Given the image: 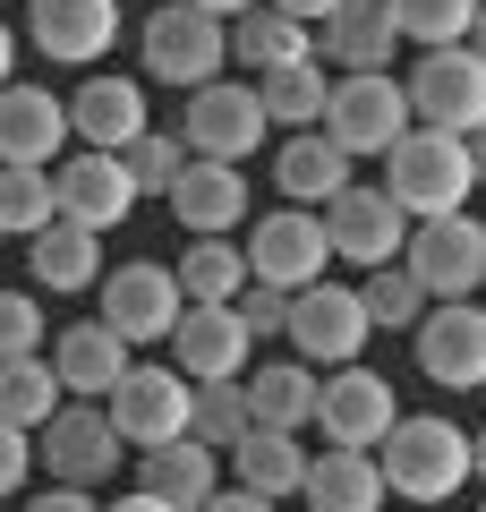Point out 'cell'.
I'll list each match as a JSON object with an SVG mask.
<instances>
[{
  "label": "cell",
  "mask_w": 486,
  "mask_h": 512,
  "mask_svg": "<svg viewBox=\"0 0 486 512\" xmlns=\"http://www.w3.org/2000/svg\"><path fill=\"white\" fill-rule=\"evenodd\" d=\"M469 163H478V188H486V128H478V137H469Z\"/></svg>",
  "instance_id": "cell-50"
},
{
  "label": "cell",
  "mask_w": 486,
  "mask_h": 512,
  "mask_svg": "<svg viewBox=\"0 0 486 512\" xmlns=\"http://www.w3.org/2000/svg\"><path fill=\"white\" fill-rule=\"evenodd\" d=\"M324 239H333V256L342 265H359V274H376V265H401V248H410V214L393 205V188H359L350 180L342 197L324 205Z\"/></svg>",
  "instance_id": "cell-11"
},
{
  "label": "cell",
  "mask_w": 486,
  "mask_h": 512,
  "mask_svg": "<svg viewBox=\"0 0 486 512\" xmlns=\"http://www.w3.org/2000/svg\"><path fill=\"white\" fill-rule=\"evenodd\" d=\"M188 402H197V384H188L180 367H154V359H128V376L103 393V410H111V427L128 436V453L188 436Z\"/></svg>",
  "instance_id": "cell-9"
},
{
  "label": "cell",
  "mask_w": 486,
  "mask_h": 512,
  "mask_svg": "<svg viewBox=\"0 0 486 512\" xmlns=\"http://www.w3.org/2000/svg\"><path fill=\"white\" fill-rule=\"evenodd\" d=\"M26 43L60 69H94L120 43V0H35L26 9Z\"/></svg>",
  "instance_id": "cell-16"
},
{
  "label": "cell",
  "mask_w": 486,
  "mask_h": 512,
  "mask_svg": "<svg viewBox=\"0 0 486 512\" xmlns=\"http://www.w3.org/2000/svg\"><path fill=\"white\" fill-rule=\"evenodd\" d=\"M171 214H180L188 239H231L239 222H248V171L239 163H197V154H188L180 188H171Z\"/></svg>",
  "instance_id": "cell-20"
},
{
  "label": "cell",
  "mask_w": 486,
  "mask_h": 512,
  "mask_svg": "<svg viewBox=\"0 0 486 512\" xmlns=\"http://www.w3.org/2000/svg\"><path fill=\"white\" fill-rule=\"evenodd\" d=\"M103 291V325L120 333L128 350L145 342H171V325H180V274L171 265H154V256H137V265H111V282H94Z\"/></svg>",
  "instance_id": "cell-12"
},
{
  "label": "cell",
  "mask_w": 486,
  "mask_h": 512,
  "mask_svg": "<svg viewBox=\"0 0 486 512\" xmlns=\"http://www.w3.org/2000/svg\"><path fill=\"white\" fill-rule=\"evenodd\" d=\"M273 188H282V205H333L350 188V154L324 137V128H299V137H282V154H273Z\"/></svg>",
  "instance_id": "cell-25"
},
{
  "label": "cell",
  "mask_w": 486,
  "mask_h": 512,
  "mask_svg": "<svg viewBox=\"0 0 486 512\" xmlns=\"http://www.w3.org/2000/svg\"><path fill=\"white\" fill-rule=\"evenodd\" d=\"M222 470H231V487L265 495V504H282V495L307 487V444L282 436V427H248V436L222 453Z\"/></svg>",
  "instance_id": "cell-26"
},
{
  "label": "cell",
  "mask_w": 486,
  "mask_h": 512,
  "mask_svg": "<svg viewBox=\"0 0 486 512\" xmlns=\"http://www.w3.org/2000/svg\"><path fill=\"white\" fill-rule=\"evenodd\" d=\"M401 265L418 274V291H427V299H469V291H486V222H478V214L410 222Z\"/></svg>",
  "instance_id": "cell-8"
},
{
  "label": "cell",
  "mask_w": 486,
  "mask_h": 512,
  "mask_svg": "<svg viewBox=\"0 0 486 512\" xmlns=\"http://www.w3.org/2000/svg\"><path fill=\"white\" fill-rule=\"evenodd\" d=\"M171 274H180L188 308H231V299L248 291V248H231V239H188V256Z\"/></svg>",
  "instance_id": "cell-32"
},
{
  "label": "cell",
  "mask_w": 486,
  "mask_h": 512,
  "mask_svg": "<svg viewBox=\"0 0 486 512\" xmlns=\"http://www.w3.org/2000/svg\"><path fill=\"white\" fill-rule=\"evenodd\" d=\"M137 52H145V77H154V86L197 94V86H214V77L231 69V26L205 18L197 0H171V9H154V18H145Z\"/></svg>",
  "instance_id": "cell-3"
},
{
  "label": "cell",
  "mask_w": 486,
  "mask_h": 512,
  "mask_svg": "<svg viewBox=\"0 0 486 512\" xmlns=\"http://www.w3.org/2000/svg\"><path fill=\"white\" fill-rule=\"evenodd\" d=\"M367 308L350 282H307V291H290V342H299V359L316 367V376H333V367H359L367 350Z\"/></svg>",
  "instance_id": "cell-10"
},
{
  "label": "cell",
  "mask_w": 486,
  "mask_h": 512,
  "mask_svg": "<svg viewBox=\"0 0 486 512\" xmlns=\"http://www.w3.org/2000/svg\"><path fill=\"white\" fill-rule=\"evenodd\" d=\"M197 512H282V504H265V495H248V487H214Z\"/></svg>",
  "instance_id": "cell-42"
},
{
  "label": "cell",
  "mask_w": 486,
  "mask_h": 512,
  "mask_svg": "<svg viewBox=\"0 0 486 512\" xmlns=\"http://www.w3.org/2000/svg\"><path fill=\"white\" fill-rule=\"evenodd\" d=\"M26 512H103V504H94L86 487H43L35 504H26Z\"/></svg>",
  "instance_id": "cell-43"
},
{
  "label": "cell",
  "mask_w": 486,
  "mask_h": 512,
  "mask_svg": "<svg viewBox=\"0 0 486 512\" xmlns=\"http://www.w3.org/2000/svg\"><path fill=\"white\" fill-rule=\"evenodd\" d=\"M256 103H265L273 128H324V103H333V77H324V60H299V69H273L256 77Z\"/></svg>",
  "instance_id": "cell-33"
},
{
  "label": "cell",
  "mask_w": 486,
  "mask_h": 512,
  "mask_svg": "<svg viewBox=\"0 0 486 512\" xmlns=\"http://www.w3.org/2000/svg\"><path fill=\"white\" fill-rule=\"evenodd\" d=\"M333 265V239H324L316 205H273V214L248 222V282H273V291H307Z\"/></svg>",
  "instance_id": "cell-6"
},
{
  "label": "cell",
  "mask_w": 486,
  "mask_h": 512,
  "mask_svg": "<svg viewBox=\"0 0 486 512\" xmlns=\"http://www.w3.org/2000/svg\"><path fill=\"white\" fill-rule=\"evenodd\" d=\"M469 478H486V427L469 436Z\"/></svg>",
  "instance_id": "cell-48"
},
{
  "label": "cell",
  "mask_w": 486,
  "mask_h": 512,
  "mask_svg": "<svg viewBox=\"0 0 486 512\" xmlns=\"http://www.w3.org/2000/svg\"><path fill=\"white\" fill-rule=\"evenodd\" d=\"M69 137L86 154H128L145 137V86L137 77H86L69 94Z\"/></svg>",
  "instance_id": "cell-18"
},
{
  "label": "cell",
  "mask_w": 486,
  "mask_h": 512,
  "mask_svg": "<svg viewBox=\"0 0 486 512\" xmlns=\"http://www.w3.org/2000/svg\"><path fill=\"white\" fill-rule=\"evenodd\" d=\"M197 9H205V18H222V26H231V18H248L256 0H197Z\"/></svg>",
  "instance_id": "cell-47"
},
{
  "label": "cell",
  "mask_w": 486,
  "mask_h": 512,
  "mask_svg": "<svg viewBox=\"0 0 486 512\" xmlns=\"http://www.w3.org/2000/svg\"><path fill=\"white\" fill-rule=\"evenodd\" d=\"M359 308H367V325H384V333H418V316H427L435 299L418 291L410 265H376V274L359 282Z\"/></svg>",
  "instance_id": "cell-35"
},
{
  "label": "cell",
  "mask_w": 486,
  "mask_h": 512,
  "mask_svg": "<svg viewBox=\"0 0 486 512\" xmlns=\"http://www.w3.org/2000/svg\"><path fill=\"white\" fill-rule=\"evenodd\" d=\"M401 402H393V384L376 376V367H333V376L316 384V427L324 444H350V453H376L384 436H393Z\"/></svg>",
  "instance_id": "cell-15"
},
{
  "label": "cell",
  "mask_w": 486,
  "mask_h": 512,
  "mask_svg": "<svg viewBox=\"0 0 486 512\" xmlns=\"http://www.w3.org/2000/svg\"><path fill=\"white\" fill-rule=\"evenodd\" d=\"M120 453H128V436L111 427L103 402H60V419L43 427V470H52V487H86L94 495L120 470Z\"/></svg>",
  "instance_id": "cell-13"
},
{
  "label": "cell",
  "mask_w": 486,
  "mask_h": 512,
  "mask_svg": "<svg viewBox=\"0 0 486 512\" xmlns=\"http://www.w3.org/2000/svg\"><path fill=\"white\" fill-rule=\"evenodd\" d=\"M307 512H384V461L350 453V444H324V461H307Z\"/></svg>",
  "instance_id": "cell-27"
},
{
  "label": "cell",
  "mask_w": 486,
  "mask_h": 512,
  "mask_svg": "<svg viewBox=\"0 0 486 512\" xmlns=\"http://www.w3.org/2000/svg\"><path fill=\"white\" fill-rule=\"evenodd\" d=\"M478 512H486V504H478Z\"/></svg>",
  "instance_id": "cell-51"
},
{
  "label": "cell",
  "mask_w": 486,
  "mask_h": 512,
  "mask_svg": "<svg viewBox=\"0 0 486 512\" xmlns=\"http://www.w3.org/2000/svg\"><path fill=\"white\" fill-rule=\"evenodd\" d=\"M265 9H282V18H299L307 35H316V26L333 18V9H342V0H265Z\"/></svg>",
  "instance_id": "cell-44"
},
{
  "label": "cell",
  "mask_w": 486,
  "mask_h": 512,
  "mask_svg": "<svg viewBox=\"0 0 486 512\" xmlns=\"http://www.w3.org/2000/svg\"><path fill=\"white\" fill-rule=\"evenodd\" d=\"M393 43H401L393 0H342V9H333V18L316 26V60H333L342 77L384 69V60H393Z\"/></svg>",
  "instance_id": "cell-22"
},
{
  "label": "cell",
  "mask_w": 486,
  "mask_h": 512,
  "mask_svg": "<svg viewBox=\"0 0 486 512\" xmlns=\"http://www.w3.org/2000/svg\"><path fill=\"white\" fill-rule=\"evenodd\" d=\"M469 52L486 60V0H478V26H469Z\"/></svg>",
  "instance_id": "cell-49"
},
{
  "label": "cell",
  "mask_w": 486,
  "mask_h": 512,
  "mask_svg": "<svg viewBox=\"0 0 486 512\" xmlns=\"http://www.w3.org/2000/svg\"><path fill=\"white\" fill-rule=\"evenodd\" d=\"M273 137V120H265V103H256V86L248 77H214V86H197L188 94V111H180V146L197 154V163H239L248 171V154Z\"/></svg>",
  "instance_id": "cell-5"
},
{
  "label": "cell",
  "mask_w": 486,
  "mask_h": 512,
  "mask_svg": "<svg viewBox=\"0 0 486 512\" xmlns=\"http://www.w3.org/2000/svg\"><path fill=\"white\" fill-rule=\"evenodd\" d=\"M60 402H69V384H60V367L43 359H0V419L26 427V436H43V427L60 419Z\"/></svg>",
  "instance_id": "cell-31"
},
{
  "label": "cell",
  "mask_w": 486,
  "mask_h": 512,
  "mask_svg": "<svg viewBox=\"0 0 486 512\" xmlns=\"http://www.w3.org/2000/svg\"><path fill=\"white\" fill-rule=\"evenodd\" d=\"M26 274H35V291H94L103 282V239L77 231V222H52V231L26 239Z\"/></svg>",
  "instance_id": "cell-29"
},
{
  "label": "cell",
  "mask_w": 486,
  "mask_h": 512,
  "mask_svg": "<svg viewBox=\"0 0 486 512\" xmlns=\"http://www.w3.org/2000/svg\"><path fill=\"white\" fill-rule=\"evenodd\" d=\"M137 487H145V495H162L171 512H197L205 495L222 487V453H214V444H197V436L145 444V453H137Z\"/></svg>",
  "instance_id": "cell-23"
},
{
  "label": "cell",
  "mask_w": 486,
  "mask_h": 512,
  "mask_svg": "<svg viewBox=\"0 0 486 512\" xmlns=\"http://www.w3.org/2000/svg\"><path fill=\"white\" fill-rule=\"evenodd\" d=\"M43 359L60 367V384H69V402H103L111 384L128 376V342H120V333L103 325V316H94V325H60Z\"/></svg>",
  "instance_id": "cell-24"
},
{
  "label": "cell",
  "mask_w": 486,
  "mask_h": 512,
  "mask_svg": "<svg viewBox=\"0 0 486 512\" xmlns=\"http://www.w3.org/2000/svg\"><path fill=\"white\" fill-rule=\"evenodd\" d=\"M231 308H239V325H248V333H290V291H273V282H248Z\"/></svg>",
  "instance_id": "cell-40"
},
{
  "label": "cell",
  "mask_w": 486,
  "mask_h": 512,
  "mask_svg": "<svg viewBox=\"0 0 486 512\" xmlns=\"http://www.w3.org/2000/svg\"><path fill=\"white\" fill-rule=\"evenodd\" d=\"M393 18H401V43L452 52V43H469V26H478V0H393Z\"/></svg>",
  "instance_id": "cell-37"
},
{
  "label": "cell",
  "mask_w": 486,
  "mask_h": 512,
  "mask_svg": "<svg viewBox=\"0 0 486 512\" xmlns=\"http://www.w3.org/2000/svg\"><path fill=\"white\" fill-rule=\"evenodd\" d=\"M0 86H18V35H9V18H0Z\"/></svg>",
  "instance_id": "cell-46"
},
{
  "label": "cell",
  "mask_w": 486,
  "mask_h": 512,
  "mask_svg": "<svg viewBox=\"0 0 486 512\" xmlns=\"http://www.w3.org/2000/svg\"><path fill=\"white\" fill-rule=\"evenodd\" d=\"M35 350H43V299L0 291V359H35Z\"/></svg>",
  "instance_id": "cell-39"
},
{
  "label": "cell",
  "mask_w": 486,
  "mask_h": 512,
  "mask_svg": "<svg viewBox=\"0 0 486 512\" xmlns=\"http://www.w3.org/2000/svg\"><path fill=\"white\" fill-rule=\"evenodd\" d=\"M248 342L256 333L239 325V308H180V325H171V350H180V376L188 384H222V376H239L248 367Z\"/></svg>",
  "instance_id": "cell-21"
},
{
  "label": "cell",
  "mask_w": 486,
  "mask_h": 512,
  "mask_svg": "<svg viewBox=\"0 0 486 512\" xmlns=\"http://www.w3.org/2000/svg\"><path fill=\"white\" fill-rule=\"evenodd\" d=\"M418 376L444 393H478L486 384V308L478 299H435L418 316Z\"/></svg>",
  "instance_id": "cell-14"
},
{
  "label": "cell",
  "mask_w": 486,
  "mask_h": 512,
  "mask_svg": "<svg viewBox=\"0 0 486 512\" xmlns=\"http://www.w3.org/2000/svg\"><path fill=\"white\" fill-rule=\"evenodd\" d=\"M231 60H239L248 77H273V69L316 60V35H307L299 18H282V9H265V0H256L248 18H231Z\"/></svg>",
  "instance_id": "cell-28"
},
{
  "label": "cell",
  "mask_w": 486,
  "mask_h": 512,
  "mask_svg": "<svg viewBox=\"0 0 486 512\" xmlns=\"http://www.w3.org/2000/svg\"><path fill=\"white\" fill-rule=\"evenodd\" d=\"M103 512H171V504H162V495H145V487H128V495H111Z\"/></svg>",
  "instance_id": "cell-45"
},
{
  "label": "cell",
  "mask_w": 486,
  "mask_h": 512,
  "mask_svg": "<svg viewBox=\"0 0 486 512\" xmlns=\"http://www.w3.org/2000/svg\"><path fill=\"white\" fill-rule=\"evenodd\" d=\"M26 470H35V436L0 419V495H18V487H26Z\"/></svg>",
  "instance_id": "cell-41"
},
{
  "label": "cell",
  "mask_w": 486,
  "mask_h": 512,
  "mask_svg": "<svg viewBox=\"0 0 486 512\" xmlns=\"http://www.w3.org/2000/svg\"><path fill=\"white\" fill-rule=\"evenodd\" d=\"M376 461H384V487L401 504H444L469 478V427H452L444 410H401L393 436L376 444Z\"/></svg>",
  "instance_id": "cell-2"
},
{
  "label": "cell",
  "mask_w": 486,
  "mask_h": 512,
  "mask_svg": "<svg viewBox=\"0 0 486 512\" xmlns=\"http://www.w3.org/2000/svg\"><path fill=\"white\" fill-rule=\"evenodd\" d=\"M316 367L307 359H273V367H248V419L256 427H282V436H299L307 419H316Z\"/></svg>",
  "instance_id": "cell-30"
},
{
  "label": "cell",
  "mask_w": 486,
  "mask_h": 512,
  "mask_svg": "<svg viewBox=\"0 0 486 512\" xmlns=\"http://www.w3.org/2000/svg\"><path fill=\"white\" fill-rule=\"evenodd\" d=\"M410 86V120L418 128H452V137H478L486 128V60L469 43L452 52H418V69L401 77Z\"/></svg>",
  "instance_id": "cell-7"
},
{
  "label": "cell",
  "mask_w": 486,
  "mask_h": 512,
  "mask_svg": "<svg viewBox=\"0 0 486 512\" xmlns=\"http://www.w3.org/2000/svg\"><path fill=\"white\" fill-rule=\"evenodd\" d=\"M120 163H128V180H137V197H171L180 171H188V146H180V137H162V128H145Z\"/></svg>",
  "instance_id": "cell-38"
},
{
  "label": "cell",
  "mask_w": 486,
  "mask_h": 512,
  "mask_svg": "<svg viewBox=\"0 0 486 512\" xmlns=\"http://www.w3.org/2000/svg\"><path fill=\"white\" fill-rule=\"evenodd\" d=\"M410 86H401L393 69H367V77H333V103H324V137L359 163V154H393L401 137H410Z\"/></svg>",
  "instance_id": "cell-4"
},
{
  "label": "cell",
  "mask_w": 486,
  "mask_h": 512,
  "mask_svg": "<svg viewBox=\"0 0 486 512\" xmlns=\"http://www.w3.org/2000/svg\"><path fill=\"white\" fill-rule=\"evenodd\" d=\"M69 146V103L43 86H0V163H26V171H52V154Z\"/></svg>",
  "instance_id": "cell-19"
},
{
  "label": "cell",
  "mask_w": 486,
  "mask_h": 512,
  "mask_svg": "<svg viewBox=\"0 0 486 512\" xmlns=\"http://www.w3.org/2000/svg\"><path fill=\"white\" fill-rule=\"evenodd\" d=\"M384 188L410 222L435 214H469V188H478V163H469V137L452 128H410L393 154H384Z\"/></svg>",
  "instance_id": "cell-1"
},
{
  "label": "cell",
  "mask_w": 486,
  "mask_h": 512,
  "mask_svg": "<svg viewBox=\"0 0 486 512\" xmlns=\"http://www.w3.org/2000/svg\"><path fill=\"white\" fill-rule=\"evenodd\" d=\"M60 222V180L26 163H0V239H35Z\"/></svg>",
  "instance_id": "cell-34"
},
{
  "label": "cell",
  "mask_w": 486,
  "mask_h": 512,
  "mask_svg": "<svg viewBox=\"0 0 486 512\" xmlns=\"http://www.w3.org/2000/svg\"><path fill=\"white\" fill-rule=\"evenodd\" d=\"M60 180V222H77V231H120L128 214H137V180H128L120 154H77V163L52 171Z\"/></svg>",
  "instance_id": "cell-17"
},
{
  "label": "cell",
  "mask_w": 486,
  "mask_h": 512,
  "mask_svg": "<svg viewBox=\"0 0 486 512\" xmlns=\"http://www.w3.org/2000/svg\"><path fill=\"white\" fill-rule=\"evenodd\" d=\"M248 384L239 376H222V384H197V402H188V436L197 444H214V453H231L239 436H248Z\"/></svg>",
  "instance_id": "cell-36"
}]
</instances>
